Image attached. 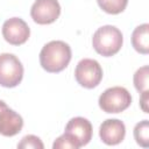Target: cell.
Wrapping results in <instances>:
<instances>
[{"label": "cell", "instance_id": "cell-1", "mask_svg": "<svg viewBox=\"0 0 149 149\" xmlns=\"http://www.w3.org/2000/svg\"><path fill=\"white\" fill-rule=\"evenodd\" d=\"M71 61V48L63 41L47 43L40 52L41 66L48 72L63 71Z\"/></svg>", "mask_w": 149, "mask_h": 149}, {"label": "cell", "instance_id": "cell-2", "mask_svg": "<svg viewBox=\"0 0 149 149\" xmlns=\"http://www.w3.org/2000/svg\"><path fill=\"white\" fill-rule=\"evenodd\" d=\"M122 33L114 26H102L95 30L92 37L94 50L105 57H109L119 52L122 47Z\"/></svg>", "mask_w": 149, "mask_h": 149}, {"label": "cell", "instance_id": "cell-3", "mask_svg": "<svg viewBox=\"0 0 149 149\" xmlns=\"http://www.w3.org/2000/svg\"><path fill=\"white\" fill-rule=\"evenodd\" d=\"M99 107L106 113H120L132 104V95L127 88L113 86L105 90L99 97Z\"/></svg>", "mask_w": 149, "mask_h": 149}, {"label": "cell", "instance_id": "cell-4", "mask_svg": "<svg viewBox=\"0 0 149 149\" xmlns=\"http://www.w3.org/2000/svg\"><path fill=\"white\" fill-rule=\"evenodd\" d=\"M23 77V66L20 59L13 54L0 55V85L3 87L17 86Z\"/></svg>", "mask_w": 149, "mask_h": 149}, {"label": "cell", "instance_id": "cell-5", "mask_svg": "<svg viewBox=\"0 0 149 149\" xmlns=\"http://www.w3.org/2000/svg\"><path fill=\"white\" fill-rule=\"evenodd\" d=\"M74 78L80 86L93 88L98 86L102 79V69L95 59L84 58L79 61L76 66Z\"/></svg>", "mask_w": 149, "mask_h": 149}, {"label": "cell", "instance_id": "cell-6", "mask_svg": "<svg viewBox=\"0 0 149 149\" xmlns=\"http://www.w3.org/2000/svg\"><path fill=\"white\" fill-rule=\"evenodd\" d=\"M92 125L91 122L81 116L72 118L65 126L64 134L68 135L77 148L86 146L92 139Z\"/></svg>", "mask_w": 149, "mask_h": 149}, {"label": "cell", "instance_id": "cell-7", "mask_svg": "<svg viewBox=\"0 0 149 149\" xmlns=\"http://www.w3.org/2000/svg\"><path fill=\"white\" fill-rule=\"evenodd\" d=\"M61 14V6L57 0H36L30 9L31 19L38 24L55 22Z\"/></svg>", "mask_w": 149, "mask_h": 149}, {"label": "cell", "instance_id": "cell-8", "mask_svg": "<svg viewBox=\"0 0 149 149\" xmlns=\"http://www.w3.org/2000/svg\"><path fill=\"white\" fill-rule=\"evenodd\" d=\"M29 35L30 29L28 24L20 17L8 19L2 24V36L9 44H23L29 38Z\"/></svg>", "mask_w": 149, "mask_h": 149}, {"label": "cell", "instance_id": "cell-9", "mask_svg": "<svg viewBox=\"0 0 149 149\" xmlns=\"http://www.w3.org/2000/svg\"><path fill=\"white\" fill-rule=\"evenodd\" d=\"M126 126L119 119H107L102 121L99 128V136L107 146H115L123 141Z\"/></svg>", "mask_w": 149, "mask_h": 149}, {"label": "cell", "instance_id": "cell-10", "mask_svg": "<svg viewBox=\"0 0 149 149\" xmlns=\"http://www.w3.org/2000/svg\"><path fill=\"white\" fill-rule=\"evenodd\" d=\"M23 119L8 106L0 111V134L3 136H14L21 132Z\"/></svg>", "mask_w": 149, "mask_h": 149}, {"label": "cell", "instance_id": "cell-11", "mask_svg": "<svg viewBox=\"0 0 149 149\" xmlns=\"http://www.w3.org/2000/svg\"><path fill=\"white\" fill-rule=\"evenodd\" d=\"M132 44L134 49L143 55L149 51V24L143 23L136 27L132 34Z\"/></svg>", "mask_w": 149, "mask_h": 149}, {"label": "cell", "instance_id": "cell-12", "mask_svg": "<svg viewBox=\"0 0 149 149\" xmlns=\"http://www.w3.org/2000/svg\"><path fill=\"white\" fill-rule=\"evenodd\" d=\"M134 139L137 144L143 148L149 146V121L142 120L134 127Z\"/></svg>", "mask_w": 149, "mask_h": 149}, {"label": "cell", "instance_id": "cell-13", "mask_svg": "<svg viewBox=\"0 0 149 149\" xmlns=\"http://www.w3.org/2000/svg\"><path fill=\"white\" fill-rule=\"evenodd\" d=\"M99 7L108 14H119L125 10L128 0H97Z\"/></svg>", "mask_w": 149, "mask_h": 149}, {"label": "cell", "instance_id": "cell-14", "mask_svg": "<svg viewBox=\"0 0 149 149\" xmlns=\"http://www.w3.org/2000/svg\"><path fill=\"white\" fill-rule=\"evenodd\" d=\"M148 76H149V66L144 65L136 70L134 74V86L141 93L143 91H148Z\"/></svg>", "mask_w": 149, "mask_h": 149}, {"label": "cell", "instance_id": "cell-15", "mask_svg": "<svg viewBox=\"0 0 149 149\" xmlns=\"http://www.w3.org/2000/svg\"><path fill=\"white\" fill-rule=\"evenodd\" d=\"M17 148L20 149H43L44 146L40 137L35 135H26L17 143Z\"/></svg>", "mask_w": 149, "mask_h": 149}, {"label": "cell", "instance_id": "cell-16", "mask_svg": "<svg viewBox=\"0 0 149 149\" xmlns=\"http://www.w3.org/2000/svg\"><path fill=\"white\" fill-rule=\"evenodd\" d=\"M52 148L54 149H66V148H70V149H78L77 146L73 143V141L65 134L61 135L59 137H57L52 144Z\"/></svg>", "mask_w": 149, "mask_h": 149}, {"label": "cell", "instance_id": "cell-17", "mask_svg": "<svg viewBox=\"0 0 149 149\" xmlns=\"http://www.w3.org/2000/svg\"><path fill=\"white\" fill-rule=\"evenodd\" d=\"M148 102H149V92H148V91H143V92H141L140 106H141V108L143 109V112H144V113H149Z\"/></svg>", "mask_w": 149, "mask_h": 149}, {"label": "cell", "instance_id": "cell-18", "mask_svg": "<svg viewBox=\"0 0 149 149\" xmlns=\"http://www.w3.org/2000/svg\"><path fill=\"white\" fill-rule=\"evenodd\" d=\"M7 105H6V102L5 101H2V100H0V111L3 108V107H6Z\"/></svg>", "mask_w": 149, "mask_h": 149}]
</instances>
